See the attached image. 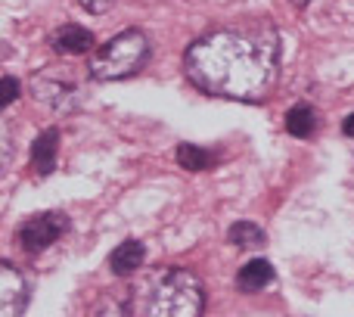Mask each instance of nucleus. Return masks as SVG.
<instances>
[{"label":"nucleus","mask_w":354,"mask_h":317,"mask_svg":"<svg viewBox=\"0 0 354 317\" xmlns=\"http://www.w3.org/2000/svg\"><path fill=\"white\" fill-rule=\"evenodd\" d=\"M183 69L208 97L258 103L280 75V35L270 22L214 28L189 44Z\"/></svg>","instance_id":"obj_1"},{"label":"nucleus","mask_w":354,"mask_h":317,"mask_svg":"<svg viewBox=\"0 0 354 317\" xmlns=\"http://www.w3.org/2000/svg\"><path fill=\"white\" fill-rule=\"evenodd\" d=\"M131 314L149 317H199L205 311V287L187 268H159L128 293Z\"/></svg>","instance_id":"obj_2"},{"label":"nucleus","mask_w":354,"mask_h":317,"mask_svg":"<svg viewBox=\"0 0 354 317\" xmlns=\"http://www.w3.org/2000/svg\"><path fill=\"white\" fill-rule=\"evenodd\" d=\"M153 44L140 28H128L122 35L109 37L97 53L91 56V78L93 81H122L137 75L149 62Z\"/></svg>","instance_id":"obj_3"},{"label":"nucleus","mask_w":354,"mask_h":317,"mask_svg":"<svg viewBox=\"0 0 354 317\" xmlns=\"http://www.w3.org/2000/svg\"><path fill=\"white\" fill-rule=\"evenodd\" d=\"M66 230H68V218L62 212H41V215H31L19 227L16 237L28 252H41V249H50Z\"/></svg>","instance_id":"obj_4"},{"label":"nucleus","mask_w":354,"mask_h":317,"mask_svg":"<svg viewBox=\"0 0 354 317\" xmlns=\"http://www.w3.org/2000/svg\"><path fill=\"white\" fill-rule=\"evenodd\" d=\"M31 91L37 93V100L56 109H75V100H78V84L66 75L56 72H41L31 78Z\"/></svg>","instance_id":"obj_5"},{"label":"nucleus","mask_w":354,"mask_h":317,"mask_svg":"<svg viewBox=\"0 0 354 317\" xmlns=\"http://www.w3.org/2000/svg\"><path fill=\"white\" fill-rule=\"evenodd\" d=\"M28 308V280L10 262L0 264V317H19Z\"/></svg>","instance_id":"obj_6"},{"label":"nucleus","mask_w":354,"mask_h":317,"mask_svg":"<svg viewBox=\"0 0 354 317\" xmlns=\"http://www.w3.org/2000/svg\"><path fill=\"white\" fill-rule=\"evenodd\" d=\"M50 44H53V50L59 56H81L93 47V31L84 28V25L68 22V25H59V28L53 31Z\"/></svg>","instance_id":"obj_7"},{"label":"nucleus","mask_w":354,"mask_h":317,"mask_svg":"<svg viewBox=\"0 0 354 317\" xmlns=\"http://www.w3.org/2000/svg\"><path fill=\"white\" fill-rule=\"evenodd\" d=\"M274 280H277L274 264H270L268 258H252V262H245L243 268H239L236 289H239V293L255 296V293H261V289H268Z\"/></svg>","instance_id":"obj_8"},{"label":"nucleus","mask_w":354,"mask_h":317,"mask_svg":"<svg viewBox=\"0 0 354 317\" xmlns=\"http://www.w3.org/2000/svg\"><path fill=\"white\" fill-rule=\"evenodd\" d=\"M143 262H147V246L140 239H124L109 255V271L118 277H131L134 271L143 268Z\"/></svg>","instance_id":"obj_9"},{"label":"nucleus","mask_w":354,"mask_h":317,"mask_svg":"<svg viewBox=\"0 0 354 317\" xmlns=\"http://www.w3.org/2000/svg\"><path fill=\"white\" fill-rule=\"evenodd\" d=\"M56 150H59V131L56 128H47L35 137L31 143V168L37 174H50L56 168Z\"/></svg>","instance_id":"obj_10"},{"label":"nucleus","mask_w":354,"mask_h":317,"mask_svg":"<svg viewBox=\"0 0 354 317\" xmlns=\"http://www.w3.org/2000/svg\"><path fill=\"white\" fill-rule=\"evenodd\" d=\"M314 128H317V112H314L308 103H299L286 112V131L292 137H301V141H305V137L314 134Z\"/></svg>","instance_id":"obj_11"},{"label":"nucleus","mask_w":354,"mask_h":317,"mask_svg":"<svg viewBox=\"0 0 354 317\" xmlns=\"http://www.w3.org/2000/svg\"><path fill=\"white\" fill-rule=\"evenodd\" d=\"M227 243L239 246V249H261V246L268 243V237H264V230L258 224H252V221H236V224L227 230Z\"/></svg>","instance_id":"obj_12"},{"label":"nucleus","mask_w":354,"mask_h":317,"mask_svg":"<svg viewBox=\"0 0 354 317\" xmlns=\"http://www.w3.org/2000/svg\"><path fill=\"white\" fill-rule=\"evenodd\" d=\"M214 158H218V156H214L212 150H202V147H196V143H180V147H177V165H180V168H187V171L212 168Z\"/></svg>","instance_id":"obj_13"},{"label":"nucleus","mask_w":354,"mask_h":317,"mask_svg":"<svg viewBox=\"0 0 354 317\" xmlns=\"http://www.w3.org/2000/svg\"><path fill=\"white\" fill-rule=\"evenodd\" d=\"M0 87H3V97H0V100H3V106H10L12 100L19 97V81H16V78H10V75H3Z\"/></svg>","instance_id":"obj_14"},{"label":"nucleus","mask_w":354,"mask_h":317,"mask_svg":"<svg viewBox=\"0 0 354 317\" xmlns=\"http://www.w3.org/2000/svg\"><path fill=\"white\" fill-rule=\"evenodd\" d=\"M78 3L84 6L87 12H93V16H100V12H106L112 3H115V0H78Z\"/></svg>","instance_id":"obj_15"},{"label":"nucleus","mask_w":354,"mask_h":317,"mask_svg":"<svg viewBox=\"0 0 354 317\" xmlns=\"http://www.w3.org/2000/svg\"><path fill=\"white\" fill-rule=\"evenodd\" d=\"M342 134H345V137H351V141H354V112H351V116L342 122Z\"/></svg>","instance_id":"obj_16"},{"label":"nucleus","mask_w":354,"mask_h":317,"mask_svg":"<svg viewBox=\"0 0 354 317\" xmlns=\"http://www.w3.org/2000/svg\"><path fill=\"white\" fill-rule=\"evenodd\" d=\"M289 3H292V6H299V10H301V6H308V3H311V0H289Z\"/></svg>","instance_id":"obj_17"}]
</instances>
